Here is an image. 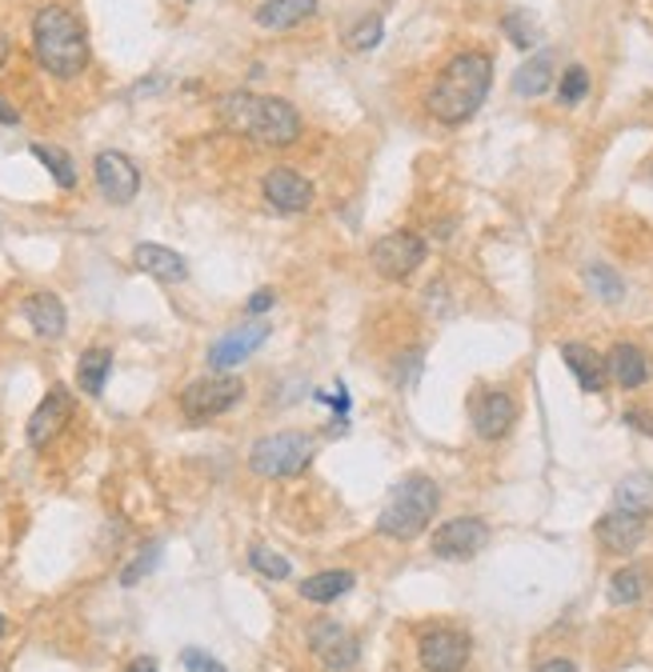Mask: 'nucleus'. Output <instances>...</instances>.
I'll return each mask as SVG.
<instances>
[{"mask_svg": "<svg viewBox=\"0 0 653 672\" xmlns=\"http://www.w3.org/2000/svg\"><path fill=\"white\" fill-rule=\"evenodd\" d=\"M217 120L237 137L257 140L261 149H285L301 137V113L280 96L225 93L217 96Z\"/></svg>", "mask_w": 653, "mask_h": 672, "instance_id": "nucleus-1", "label": "nucleus"}, {"mask_svg": "<svg viewBox=\"0 0 653 672\" xmlns=\"http://www.w3.org/2000/svg\"><path fill=\"white\" fill-rule=\"evenodd\" d=\"M490 84H493V60L485 53H461L433 81V89L425 93V108L442 125H466L469 116L485 105Z\"/></svg>", "mask_w": 653, "mask_h": 672, "instance_id": "nucleus-2", "label": "nucleus"}, {"mask_svg": "<svg viewBox=\"0 0 653 672\" xmlns=\"http://www.w3.org/2000/svg\"><path fill=\"white\" fill-rule=\"evenodd\" d=\"M33 53L41 60V69L60 77V81L89 69V36H84L81 21L60 4H48V9L36 12Z\"/></svg>", "mask_w": 653, "mask_h": 672, "instance_id": "nucleus-3", "label": "nucleus"}, {"mask_svg": "<svg viewBox=\"0 0 653 672\" xmlns=\"http://www.w3.org/2000/svg\"><path fill=\"white\" fill-rule=\"evenodd\" d=\"M437 505H442V488L429 476H405L401 485L389 493L386 509L377 517V533L389 536V541H417L425 529L437 517Z\"/></svg>", "mask_w": 653, "mask_h": 672, "instance_id": "nucleus-4", "label": "nucleus"}, {"mask_svg": "<svg viewBox=\"0 0 653 672\" xmlns=\"http://www.w3.org/2000/svg\"><path fill=\"white\" fill-rule=\"evenodd\" d=\"M313 461V437L309 432H273V437H261L249 452V468L268 480H285V476H297L309 468Z\"/></svg>", "mask_w": 653, "mask_h": 672, "instance_id": "nucleus-5", "label": "nucleus"}, {"mask_svg": "<svg viewBox=\"0 0 653 672\" xmlns=\"http://www.w3.org/2000/svg\"><path fill=\"white\" fill-rule=\"evenodd\" d=\"M245 396V381L233 376V372H213V376H201L181 393V413H185L193 425H205L213 417H225L229 408L241 405Z\"/></svg>", "mask_w": 653, "mask_h": 672, "instance_id": "nucleus-6", "label": "nucleus"}, {"mask_svg": "<svg viewBox=\"0 0 653 672\" xmlns=\"http://www.w3.org/2000/svg\"><path fill=\"white\" fill-rule=\"evenodd\" d=\"M309 649H313V657L325 672H350L362 657L357 637L337 621H313L309 625Z\"/></svg>", "mask_w": 653, "mask_h": 672, "instance_id": "nucleus-7", "label": "nucleus"}, {"mask_svg": "<svg viewBox=\"0 0 653 672\" xmlns=\"http://www.w3.org/2000/svg\"><path fill=\"white\" fill-rule=\"evenodd\" d=\"M425 241L417 232H389L374 244V268L389 280H405L409 273H417L425 265Z\"/></svg>", "mask_w": 653, "mask_h": 672, "instance_id": "nucleus-8", "label": "nucleus"}, {"mask_svg": "<svg viewBox=\"0 0 653 672\" xmlns=\"http://www.w3.org/2000/svg\"><path fill=\"white\" fill-rule=\"evenodd\" d=\"M469 652H473V645L457 628H429L417 640V657L429 672H461L469 664Z\"/></svg>", "mask_w": 653, "mask_h": 672, "instance_id": "nucleus-9", "label": "nucleus"}, {"mask_svg": "<svg viewBox=\"0 0 653 672\" xmlns=\"http://www.w3.org/2000/svg\"><path fill=\"white\" fill-rule=\"evenodd\" d=\"M93 176H96V188H101V197H105L108 205H129V200L140 193L137 164H133L125 152H113V149L96 152Z\"/></svg>", "mask_w": 653, "mask_h": 672, "instance_id": "nucleus-10", "label": "nucleus"}, {"mask_svg": "<svg viewBox=\"0 0 653 672\" xmlns=\"http://www.w3.org/2000/svg\"><path fill=\"white\" fill-rule=\"evenodd\" d=\"M490 541V524L481 517H454L445 521L433 536V553L442 560H469L473 553H481Z\"/></svg>", "mask_w": 653, "mask_h": 672, "instance_id": "nucleus-11", "label": "nucleus"}, {"mask_svg": "<svg viewBox=\"0 0 653 672\" xmlns=\"http://www.w3.org/2000/svg\"><path fill=\"white\" fill-rule=\"evenodd\" d=\"M469 417H473V429H478L481 441H502L505 432L514 429L517 420V401L502 389H493V393H481L469 408Z\"/></svg>", "mask_w": 653, "mask_h": 672, "instance_id": "nucleus-12", "label": "nucleus"}, {"mask_svg": "<svg viewBox=\"0 0 653 672\" xmlns=\"http://www.w3.org/2000/svg\"><path fill=\"white\" fill-rule=\"evenodd\" d=\"M261 193L277 212H305L313 205V185L297 169H268L261 181Z\"/></svg>", "mask_w": 653, "mask_h": 672, "instance_id": "nucleus-13", "label": "nucleus"}, {"mask_svg": "<svg viewBox=\"0 0 653 672\" xmlns=\"http://www.w3.org/2000/svg\"><path fill=\"white\" fill-rule=\"evenodd\" d=\"M69 417H72V393L65 384L48 389V396L36 405L33 417H28V444H33V449H45V444L69 425Z\"/></svg>", "mask_w": 653, "mask_h": 672, "instance_id": "nucleus-14", "label": "nucleus"}, {"mask_svg": "<svg viewBox=\"0 0 653 672\" xmlns=\"http://www.w3.org/2000/svg\"><path fill=\"white\" fill-rule=\"evenodd\" d=\"M597 541H602V548H609L614 557H630L633 548L645 541V517H638V512H606L602 521H597Z\"/></svg>", "mask_w": 653, "mask_h": 672, "instance_id": "nucleus-15", "label": "nucleus"}, {"mask_svg": "<svg viewBox=\"0 0 653 672\" xmlns=\"http://www.w3.org/2000/svg\"><path fill=\"white\" fill-rule=\"evenodd\" d=\"M265 340H268V325L233 328V333H225L221 340L209 348V364L213 369H233V364H241L245 357H253Z\"/></svg>", "mask_w": 653, "mask_h": 672, "instance_id": "nucleus-16", "label": "nucleus"}, {"mask_svg": "<svg viewBox=\"0 0 653 672\" xmlns=\"http://www.w3.org/2000/svg\"><path fill=\"white\" fill-rule=\"evenodd\" d=\"M133 265L145 273V277L161 280V285H181L188 277V260L164 244H137L133 248Z\"/></svg>", "mask_w": 653, "mask_h": 672, "instance_id": "nucleus-17", "label": "nucleus"}, {"mask_svg": "<svg viewBox=\"0 0 653 672\" xmlns=\"http://www.w3.org/2000/svg\"><path fill=\"white\" fill-rule=\"evenodd\" d=\"M24 321L33 325V333L41 340H60L65 328H69V313H65V304H60L57 292H33L28 301H24Z\"/></svg>", "mask_w": 653, "mask_h": 672, "instance_id": "nucleus-18", "label": "nucleus"}, {"mask_svg": "<svg viewBox=\"0 0 653 672\" xmlns=\"http://www.w3.org/2000/svg\"><path fill=\"white\" fill-rule=\"evenodd\" d=\"M561 360L570 364V372L577 376L582 393H602L609 381V364L606 357H597L589 345H561Z\"/></svg>", "mask_w": 653, "mask_h": 672, "instance_id": "nucleus-19", "label": "nucleus"}, {"mask_svg": "<svg viewBox=\"0 0 653 672\" xmlns=\"http://www.w3.org/2000/svg\"><path fill=\"white\" fill-rule=\"evenodd\" d=\"M609 376L621 384V389H642L650 381V360L638 345H614L609 348Z\"/></svg>", "mask_w": 653, "mask_h": 672, "instance_id": "nucleus-20", "label": "nucleus"}, {"mask_svg": "<svg viewBox=\"0 0 653 672\" xmlns=\"http://www.w3.org/2000/svg\"><path fill=\"white\" fill-rule=\"evenodd\" d=\"M313 12H317V0H265L257 9V24L268 28V33H280V28H297Z\"/></svg>", "mask_w": 653, "mask_h": 672, "instance_id": "nucleus-21", "label": "nucleus"}, {"mask_svg": "<svg viewBox=\"0 0 653 672\" xmlns=\"http://www.w3.org/2000/svg\"><path fill=\"white\" fill-rule=\"evenodd\" d=\"M353 584H357L353 572H345V568H329V572H317V577L301 580V596L313 604H329V601H341Z\"/></svg>", "mask_w": 653, "mask_h": 672, "instance_id": "nucleus-22", "label": "nucleus"}, {"mask_svg": "<svg viewBox=\"0 0 653 672\" xmlns=\"http://www.w3.org/2000/svg\"><path fill=\"white\" fill-rule=\"evenodd\" d=\"M108 372H113V352L108 348H84L81 360H77V384H81L89 396H101L108 384Z\"/></svg>", "mask_w": 653, "mask_h": 672, "instance_id": "nucleus-23", "label": "nucleus"}, {"mask_svg": "<svg viewBox=\"0 0 653 672\" xmlns=\"http://www.w3.org/2000/svg\"><path fill=\"white\" fill-rule=\"evenodd\" d=\"M553 84V57L549 53H537L514 72V93L517 96H541Z\"/></svg>", "mask_w": 653, "mask_h": 672, "instance_id": "nucleus-24", "label": "nucleus"}, {"mask_svg": "<svg viewBox=\"0 0 653 672\" xmlns=\"http://www.w3.org/2000/svg\"><path fill=\"white\" fill-rule=\"evenodd\" d=\"M614 509L645 517V512L653 509V480L650 476H642V473L626 476V480L618 485V493H614Z\"/></svg>", "mask_w": 653, "mask_h": 672, "instance_id": "nucleus-25", "label": "nucleus"}, {"mask_svg": "<svg viewBox=\"0 0 653 672\" xmlns=\"http://www.w3.org/2000/svg\"><path fill=\"white\" fill-rule=\"evenodd\" d=\"M650 589V577H645L642 568H618L614 580H609V601L614 604H638Z\"/></svg>", "mask_w": 653, "mask_h": 672, "instance_id": "nucleus-26", "label": "nucleus"}, {"mask_svg": "<svg viewBox=\"0 0 653 672\" xmlns=\"http://www.w3.org/2000/svg\"><path fill=\"white\" fill-rule=\"evenodd\" d=\"M28 149H33V157L41 164H45L48 173L57 176V185L60 188H72L77 185V164H72V157L65 149H57V144H41V140H36V144H28Z\"/></svg>", "mask_w": 653, "mask_h": 672, "instance_id": "nucleus-27", "label": "nucleus"}, {"mask_svg": "<svg viewBox=\"0 0 653 672\" xmlns=\"http://www.w3.org/2000/svg\"><path fill=\"white\" fill-rule=\"evenodd\" d=\"M381 36H386V21L374 12V16H362V21L345 33V45H350L353 53H369V48L381 45Z\"/></svg>", "mask_w": 653, "mask_h": 672, "instance_id": "nucleus-28", "label": "nucleus"}, {"mask_svg": "<svg viewBox=\"0 0 653 672\" xmlns=\"http://www.w3.org/2000/svg\"><path fill=\"white\" fill-rule=\"evenodd\" d=\"M249 565L257 568L261 577H268V580H285L293 572V560H285L277 548H268V545H253V553H249Z\"/></svg>", "mask_w": 653, "mask_h": 672, "instance_id": "nucleus-29", "label": "nucleus"}, {"mask_svg": "<svg viewBox=\"0 0 653 672\" xmlns=\"http://www.w3.org/2000/svg\"><path fill=\"white\" fill-rule=\"evenodd\" d=\"M585 93H589V72H585L582 65L565 69V77H561V84H558L561 105H582Z\"/></svg>", "mask_w": 653, "mask_h": 672, "instance_id": "nucleus-30", "label": "nucleus"}, {"mask_svg": "<svg viewBox=\"0 0 653 672\" xmlns=\"http://www.w3.org/2000/svg\"><path fill=\"white\" fill-rule=\"evenodd\" d=\"M505 36L514 40L517 48H534L537 45V28H534V16H525V12H509L502 21Z\"/></svg>", "mask_w": 653, "mask_h": 672, "instance_id": "nucleus-31", "label": "nucleus"}, {"mask_svg": "<svg viewBox=\"0 0 653 672\" xmlns=\"http://www.w3.org/2000/svg\"><path fill=\"white\" fill-rule=\"evenodd\" d=\"M589 285H594V292L602 297V301H621V280L614 268H589Z\"/></svg>", "mask_w": 653, "mask_h": 672, "instance_id": "nucleus-32", "label": "nucleus"}, {"mask_svg": "<svg viewBox=\"0 0 653 672\" xmlns=\"http://www.w3.org/2000/svg\"><path fill=\"white\" fill-rule=\"evenodd\" d=\"M157 557H161V545H149L137 560H133L129 568H125V572H121V584H125V589H133V584H137L145 572H152V568H157Z\"/></svg>", "mask_w": 653, "mask_h": 672, "instance_id": "nucleus-33", "label": "nucleus"}, {"mask_svg": "<svg viewBox=\"0 0 653 672\" xmlns=\"http://www.w3.org/2000/svg\"><path fill=\"white\" fill-rule=\"evenodd\" d=\"M181 664H185V672H229L221 661H213L209 652H201V649H185V652H181Z\"/></svg>", "mask_w": 653, "mask_h": 672, "instance_id": "nucleus-34", "label": "nucleus"}, {"mask_svg": "<svg viewBox=\"0 0 653 672\" xmlns=\"http://www.w3.org/2000/svg\"><path fill=\"white\" fill-rule=\"evenodd\" d=\"M626 429L645 432V437L653 441V413H645V408H630V413H626Z\"/></svg>", "mask_w": 653, "mask_h": 672, "instance_id": "nucleus-35", "label": "nucleus"}, {"mask_svg": "<svg viewBox=\"0 0 653 672\" xmlns=\"http://www.w3.org/2000/svg\"><path fill=\"white\" fill-rule=\"evenodd\" d=\"M273 304H277V297H273V289H257L253 292V297H249V313L253 316H261V313H268V309H273Z\"/></svg>", "mask_w": 653, "mask_h": 672, "instance_id": "nucleus-36", "label": "nucleus"}, {"mask_svg": "<svg viewBox=\"0 0 653 672\" xmlns=\"http://www.w3.org/2000/svg\"><path fill=\"white\" fill-rule=\"evenodd\" d=\"M534 672H577V664H573V661H561V657H558V661H546V664H537Z\"/></svg>", "mask_w": 653, "mask_h": 672, "instance_id": "nucleus-37", "label": "nucleus"}, {"mask_svg": "<svg viewBox=\"0 0 653 672\" xmlns=\"http://www.w3.org/2000/svg\"><path fill=\"white\" fill-rule=\"evenodd\" d=\"M16 120H21V113H16V108H12V105H4V101H0V125H16Z\"/></svg>", "mask_w": 653, "mask_h": 672, "instance_id": "nucleus-38", "label": "nucleus"}, {"mask_svg": "<svg viewBox=\"0 0 653 672\" xmlns=\"http://www.w3.org/2000/svg\"><path fill=\"white\" fill-rule=\"evenodd\" d=\"M125 672H157V661H152V657H140V661H133Z\"/></svg>", "mask_w": 653, "mask_h": 672, "instance_id": "nucleus-39", "label": "nucleus"}, {"mask_svg": "<svg viewBox=\"0 0 653 672\" xmlns=\"http://www.w3.org/2000/svg\"><path fill=\"white\" fill-rule=\"evenodd\" d=\"M4 60H9V36L0 33V65H4Z\"/></svg>", "mask_w": 653, "mask_h": 672, "instance_id": "nucleus-40", "label": "nucleus"}, {"mask_svg": "<svg viewBox=\"0 0 653 672\" xmlns=\"http://www.w3.org/2000/svg\"><path fill=\"white\" fill-rule=\"evenodd\" d=\"M0 637H4V616H0Z\"/></svg>", "mask_w": 653, "mask_h": 672, "instance_id": "nucleus-41", "label": "nucleus"}]
</instances>
